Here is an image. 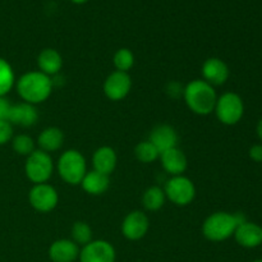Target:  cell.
Listing matches in <instances>:
<instances>
[{"instance_id": "cell-5", "label": "cell", "mask_w": 262, "mask_h": 262, "mask_svg": "<svg viewBox=\"0 0 262 262\" xmlns=\"http://www.w3.org/2000/svg\"><path fill=\"white\" fill-rule=\"evenodd\" d=\"M217 120L224 125H235L245 114L242 97L235 92H225L217 97L214 109Z\"/></svg>"}, {"instance_id": "cell-32", "label": "cell", "mask_w": 262, "mask_h": 262, "mask_svg": "<svg viewBox=\"0 0 262 262\" xmlns=\"http://www.w3.org/2000/svg\"><path fill=\"white\" fill-rule=\"evenodd\" d=\"M72 3H74V4H84L86 2H89V0H71Z\"/></svg>"}, {"instance_id": "cell-6", "label": "cell", "mask_w": 262, "mask_h": 262, "mask_svg": "<svg viewBox=\"0 0 262 262\" xmlns=\"http://www.w3.org/2000/svg\"><path fill=\"white\" fill-rule=\"evenodd\" d=\"M54 171V163L51 156L42 150H35L26 158L25 173L28 181L33 184L48 183Z\"/></svg>"}, {"instance_id": "cell-19", "label": "cell", "mask_w": 262, "mask_h": 262, "mask_svg": "<svg viewBox=\"0 0 262 262\" xmlns=\"http://www.w3.org/2000/svg\"><path fill=\"white\" fill-rule=\"evenodd\" d=\"M79 186L86 193L91 194V196H101L109 189L110 179L109 176H105V174L92 169V170L87 171Z\"/></svg>"}, {"instance_id": "cell-31", "label": "cell", "mask_w": 262, "mask_h": 262, "mask_svg": "<svg viewBox=\"0 0 262 262\" xmlns=\"http://www.w3.org/2000/svg\"><path fill=\"white\" fill-rule=\"evenodd\" d=\"M256 133H257L258 138L262 141V118L260 120H258L257 123V127H256Z\"/></svg>"}, {"instance_id": "cell-4", "label": "cell", "mask_w": 262, "mask_h": 262, "mask_svg": "<svg viewBox=\"0 0 262 262\" xmlns=\"http://www.w3.org/2000/svg\"><path fill=\"white\" fill-rule=\"evenodd\" d=\"M56 170L67 184L79 186L83 177L89 171L86 158L83 154L74 148L64 151L56 163Z\"/></svg>"}, {"instance_id": "cell-14", "label": "cell", "mask_w": 262, "mask_h": 262, "mask_svg": "<svg viewBox=\"0 0 262 262\" xmlns=\"http://www.w3.org/2000/svg\"><path fill=\"white\" fill-rule=\"evenodd\" d=\"M159 160H160L164 170L170 177L183 176L184 171L187 170V166H188L187 156L178 147L170 148V150H166L164 152H161Z\"/></svg>"}, {"instance_id": "cell-33", "label": "cell", "mask_w": 262, "mask_h": 262, "mask_svg": "<svg viewBox=\"0 0 262 262\" xmlns=\"http://www.w3.org/2000/svg\"><path fill=\"white\" fill-rule=\"evenodd\" d=\"M252 262H262V258H261V260H255V261H252Z\"/></svg>"}, {"instance_id": "cell-11", "label": "cell", "mask_w": 262, "mask_h": 262, "mask_svg": "<svg viewBox=\"0 0 262 262\" xmlns=\"http://www.w3.org/2000/svg\"><path fill=\"white\" fill-rule=\"evenodd\" d=\"M132 89V79L125 72L114 71L106 77L104 82V94L112 101L125 99Z\"/></svg>"}, {"instance_id": "cell-15", "label": "cell", "mask_w": 262, "mask_h": 262, "mask_svg": "<svg viewBox=\"0 0 262 262\" xmlns=\"http://www.w3.org/2000/svg\"><path fill=\"white\" fill-rule=\"evenodd\" d=\"M48 253L51 262H74L78 260L79 247L72 239L61 238L51 243Z\"/></svg>"}, {"instance_id": "cell-10", "label": "cell", "mask_w": 262, "mask_h": 262, "mask_svg": "<svg viewBox=\"0 0 262 262\" xmlns=\"http://www.w3.org/2000/svg\"><path fill=\"white\" fill-rule=\"evenodd\" d=\"M120 229L125 239L136 242V241L142 239L147 234L150 229V220L145 212L141 210H135L127 214V216L123 219Z\"/></svg>"}, {"instance_id": "cell-26", "label": "cell", "mask_w": 262, "mask_h": 262, "mask_svg": "<svg viewBox=\"0 0 262 262\" xmlns=\"http://www.w3.org/2000/svg\"><path fill=\"white\" fill-rule=\"evenodd\" d=\"M113 64L115 67V71L128 73V71H130L135 66V54L127 48L119 49L115 51L113 56Z\"/></svg>"}, {"instance_id": "cell-9", "label": "cell", "mask_w": 262, "mask_h": 262, "mask_svg": "<svg viewBox=\"0 0 262 262\" xmlns=\"http://www.w3.org/2000/svg\"><path fill=\"white\" fill-rule=\"evenodd\" d=\"M79 262H115L114 246L105 239H92L79 250Z\"/></svg>"}, {"instance_id": "cell-2", "label": "cell", "mask_w": 262, "mask_h": 262, "mask_svg": "<svg viewBox=\"0 0 262 262\" xmlns=\"http://www.w3.org/2000/svg\"><path fill=\"white\" fill-rule=\"evenodd\" d=\"M183 99L188 109L197 115H209L214 112L217 95L214 87L204 79H193L183 89Z\"/></svg>"}, {"instance_id": "cell-27", "label": "cell", "mask_w": 262, "mask_h": 262, "mask_svg": "<svg viewBox=\"0 0 262 262\" xmlns=\"http://www.w3.org/2000/svg\"><path fill=\"white\" fill-rule=\"evenodd\" d=\"M13 150L18 154V155H22L27 158L28 155L33 152L36 150L35 147V141L32 140V137H30L28 135H18L13 138L12 141Z\"/></svg>"}, {"instance_id": "cell-1", "label": "cell", "mask_w": 262, "mask_h": 262, "mask_svg": "<svg viewBox=\"0 0 262 262\" xmlns=\"http://www.w3.org/2000/svg\"><path fill=\"white\" fill-rule=\"evenodd\" d=\"M54 82L51 77L46 76L40 71H31L22 74L15 82V89L23 102L37 105L50 97L53 92Z\"/></svg>"}, {"instance_id": "cell-12", "label": "cell", "mask_w": 262, "mask_h": 262, "mask_svg": "<svg viewBox=\"0 0 262 262\" xmlns=\"http://www.w3.org/2000/svg\"><path fill=\"white\" fill-rule=\"evenodd\" d=\"M202 79L212 87L222 86L229 78V67L220 58H209L204 61L201 68Z\"/></svg>"}, {"instance_id": "cell-25", "label": "cell", "mask_w": 262, "mask_h": 262, "mask_svg": "<svg viewBox=\"0 0 262 262\" xmlns=\"http://www.w3.org/2000/svg\"><path fill=\"white\" fill-rule=\"evenodd\" d=\"M72 241L78 247L89 245L92 241V229L86 222H76L72 227Z\"/></svg>"}, {"instance_id": "cell-23", "label": "cell", "mask_w": 262, "mask_h": 262, "mask_svg": "<svg viewBox=\"0 0 262 262\" xmlns=\"http://www.w3.org/2000/svg\"><path fill=\"white\" fill-rule=\"evenodd\" d=\"M15 84V76L12 66L0 58V97H4Z\"/></svg>"}, {"instance_id": "cell-28", "label": "cell", "mask_w": 262, "mask_h": 262, "mask_svg": "<svg viewBox=\"0 0 262 262\" xmlns=\"http://www.w3.org/2000/svg\"><path fill=\"white\" fill-rule=\"evenodd\" d=\"M13 138V125L8 120H0V146L5 145Z\"/></svg>"}, {"instance_id": "cell-22", "label": "cell", "mask_w": 262, "mask_h": 262, "mask_svg": "<svg viewBox=\"0 0 262 262\" xmlns=\"http://www.w3.org/2000/svg\"><path fill=\"white\" fill-rule=\"evenodd\" d=\"M165 201V192L159 186L148 187L142 196V205L147 211H158L164 206Z\"/></svg>"}, {"instance_id": "cell-16", "label": "cell", "mask_w": 262, "mask_h": 262, "mask_svg": "<svg viewBox=\"0 0 262 262\" xmlns=\"http://www.w3.org/2000/svg\"><path fill=\"white\" fill-rule=\"evenodd\" d=\"M178 133L171 125L160 124L156 125L150 133L148 141L159 150V152H164L170 148L178 147Z\"/></svg>"}, {"instance_id": "cell-18", "label": "cell", "mask_w": 262, "mask_h": 262, "mask_svg": "<svg viewBox=\"0 0 262 262\" xmlns=\"http://www.w3.org/2000/svg\"><path fill=\"white\" fill-rule=\"evenodd\" d=\"M118 164L117 152L110 146H101L92 155V166L94 170L110 176L115 170Z\"/></svg>"}, {"instance_id": "cell-21", "label": "cell", "mask_w": 262, "mask_h": 262, "mask_svg": "<svg viewBox=\"0 0 262 262\" xmlns=\"http://www.w3.org/2000/svg\"><path fill=\"white\" fill-rule=\"evenodd\" d=\"M64 143V133L60 128L48 127L40 132L37 137L38 150L50 154L61 148Z\"/></svg>"}, {"instance_id": "cell-3", "label": "cell", "mask_w": 262, "mask_h": 262, "mask_svg": "<svg viewBox=\"0 0 262 262\" xmlns=\"http://www.w3.org/2000/svg\"><path fill=\"white\" fill-rule=\"evenodd\" d=\"M242 214H230L227 211H217L209 215L202 224V234L211 242H223L234 235L235 229L245 222Z\"/></svg>"}, {"instance_id": "cell-29", "label": "cell", "mask_w": 262, "mask_h": 262, "mask_svg": "<svg viewBox=\"0 0 262 262\" xmlns=\"http://www.w3.org/2000/svg\"><path fill=\"white\" fill-rule=\"evenodd\" d=\"M251 160L256 163H262V145H253L248 151Z\"/></svg>"}, {"instance_id": "cell-8", "label": "cell", "mask_w": 262, "mask_h": 262, "mask_svg": "<svg viewBox=\"0 0 262 262\" xmlns=\"http://www.w3.org/2000/svg\"><path fill=\"white\" fill-rule=\"evenodd\" d=\"M28 202L38 212H50L58 206L59 194L49 183L33 184L28 193Z\"/></svg>"}, {"instance_id": "cell-17", "label": "cell", "mask_w": 262, "mask_h": 262, "mask_svg": "<svg viewBox=\"0 0 262 262\" xmlns=\"http://www.w3.org/2000/svg\"><path fill=\"white\" fill-rule=\"evenodd\" d=\"M237 243L245 248H256L262 245V227L252 222L245 220L235 229L234 235Z\"/></svg>"}, {"instance_id": "cell-24", "label": "cell", "mask_w": 262, "mask_h": 262, "mask_svg": "<svg viewBox=\"0 0 262 262\" xmlns=\"http://www.w3.org/2000/svg\"><path fill=\"white\" fill-rule=\"evenodd\" d=\"M135 156L138 161L143 164H150L160 158V152L158 148L148 140L142 141L135 147Z\"/></svg>"}, {"instance_id": "cell-20", "label": "cell", "mask_w": 262, "mask_h": 262, "mask_svg": "<svg viewBox=\"0 0 262 262\" xmlns=\"http://www.w3.org/2000/svg\"><path fill=\"white\" fill-rule=\"evenodd\" d=\"M37 66L40 72L49 77H53L60 72L63 67V58L55 49H43L37 56Z\"/></svg>"}, {"instance_id": "cell-7", "label": "cell", "mask_w": 262, "mask_h": 262, "mask_svg": "<svg viewBox=\"0 0 262 262\" xmlns=\"http://www.w3.org/2000/svg\"><path fill=\"white\" fill-rule=\"evenodd\" d=\"M166 200L177 206H188L196 197V187L194 183L184 176L170 177L164 186Z\"/></svg>"}, {"instance_id": "cell-30", "label": "cell", "mask_w": 262, "mask_h": 262, "mask_svg": "<svg viewBox=\"0 0 262 262\" xmlns=\"http://www.w3.org/2000/svg\"><path fill=\"white\" fill-rule=\"evenodd\" d=\"M10 105L12 104L5 97H0V120H7Z\"/></svg>"}, {"instance_id": "cell-13", "label": "cell", "mask_w": 262, "mask_h": 262, "mask_svg": "<svg viewBox=\"0 0 262 262\" xmlns=\"http://www.w3.org/2000/svg\"><path fill=\"white\" fill-rule=\"evenodd\" d=\"M8 122L12 125H19V127H32L38 120V112L35 105L28 102H19V104L10 105L9 113H8Z\"/></svg>"}]
</instances>
